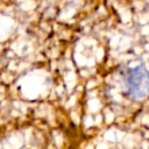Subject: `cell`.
<instances>
[{
	"mask_svg": "<svg viewBox=\"0 0 149 149\" xmlns=\"http://www.w3.org/2000/svg\"><path fill=\"white\" fill-rule=\"evenodd\" d=\"M125 86L132 99H143L149 93V71L143 65L130 69L125 77Z\"/></svg>",
	"mask_w": 149,
	"mask_h": 149,
	"instance_id": "6da1fadb",
	"label": "cell"
}]
</instances>
